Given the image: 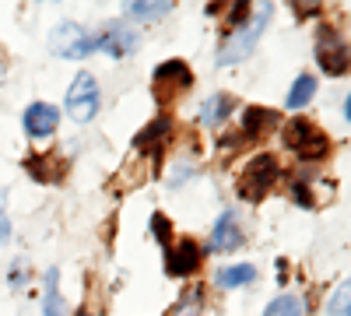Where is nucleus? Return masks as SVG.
Masks as SVG:
<instances>
[{"label": "nucleus", "instance_id": "nucleus-1", "mask_svg": "<svg viewBox=\"0 0 351 316\" xmlns=\"http://www.w3.org/2000/svg\"><path fill=\"white\" fill-rule=\"evenodd\" d=\"M271 14H274V8H271V4H263V8H256V11L250 14L246 25H239V28H232V32H225V39H221V46H218V67L243 64L246 56L253 53V46L260 42V32L267 28Z\"/></svg>", "mask_w": 351, "mask_h": 316}, {"label": "nucleus", "instance_id": "nucleus-2", "mask_svg": "<svg viewBox=\"0 0 351 316\" xmlns=\"http://www.w3.org/2000/svg\"><path fill=\"white\" fill-rule=\"evenodd\" d=\"M278 176H281V165H278V158H274L271 151L253 155V158L243 165L239 180H236V193H239V200L260 204V200L267 197V190L278 183Z\"/></svg>", "mask_w": 351, "mask_h": 316}, {"label": "nucleus", "instance_id": "nucleus-3", "mask_svg": "<svg viewBox=\"0 0 351 316\" xmlns=\"http://www.w3.org/2000/svg\"><path fill=\"white\" fill-rule=\"evenodd\" d=\"M281 141H285V148H288V151H295L302 162L327 158V151H330L327 134L319 130L316 123H309L306 117H291V120L281 127Z\"/></svg>", "mask_w": 351, "mask_h": 316}, {"label": "nucleus", "instance_id": "nucleus-4", "mask_svg": "<svg viewBox=\"0 0 351 316\" xmlns=\"http://www.w3.org/2000/svg\"><path fill=\"white\" fill-rule=\"evenodd\" d=\"M99 102H102V95H99V81L88 74V71H81L74 81H71V88H67V117L74 120V123H92L95 117H99Z\"/></svg>", "mask_w": 351, "mask_h": 316}, {"label": "nucleus", "instance_id": "nucleus-5", "mask_svg": "<svg viewBox=\"0 0 351 316\" xmlns=\"http://www.w3.org/2000/svg\"><path fill=\"white\" fill-rule=\"evenodd\" d=\"M316 64L319 71H324L327 77H341L351 71V46L344 42L341 32H334V28H319L316 36Z\"/></svg>", "mask_w": 351, "mask_h": 316}, {"label": "nucleus", "instance_id": "nucleus-6", "mask_svg": "<svg viewBox=\"0 0 351 316\" xmlns=\"http://www.w3.org/2000/svg\"><path fill=\"white\" fill-rule=\"evenodd\" d=\"M190 84H193V71H190L183 60H165V64H158L155 74H152V88H155V99H158L162 106H169L172 99H180Z\"/></svg>", "mask_w": 351, "mask_h": 316}, {"label": "nucleus", "instance_id": "nucleus-7", "mask_svg": "<svg viewBox=\"0 0 351 316\" xmlns=\"http://www.w3.org/2000/svg\"><path fill=\"white\" fill-rule=\"evenodd\" d=\"M49 49H53L56 56H64V60H84L88 53H95V42H92V32H84L81 25L64 21V25L53 28Z\"/></svg>", "mask_w": 351, "mask_h": 316}, {"label": "nucleus", "instance_id": "nucleus-8", "mask_svg": "<svg viewBox=\"0 0 351 316\" xmlns=\"http://www.w3.org/2000/svg\"><path fill=\"white\" fill-rule=\"evenodd\" d=\"M92 42H95V49L109 53L112 60H127L137 49V32H130L123 21H109L102 32H92Z\"/></svg>", "mask_w": 351, "mask_h": 316}, {"label": "nucleus", "instance_id": "nucleus-9", "mask_svg": "<svg viewBox=\"0 0 351 316\" xmlns=\"http://www.w3.org/2000/svg\"><path fill=\"white\" fill-rule=\"evenodd\" d=\"M204 264V250L193 239H180L165 250V274L169 278H193Z\"/></svg>", "mask_w": 351, "mask_h": 316}, {"label": "nucleus", "instance_id": "nucleus-10", "mask_svg": "<svg viewBox=\"0 0 351 316\" xmlns=\"http://www.w3.org/2000/svg\"><path fill=\"white\" fill-rule=\"evenodd\" d=\"M21 127L32 141H46V137L56 134V127H60V109L53 102H32L21 117Z\"/></svg>", "mask_w": 351, "mask_h": 316}, {"label": "nucleus", "instance_id": "nucleus-11", "mask_svg": "<svg viewBox=\"0 0 351 316\" xmlns=\"http://www.w3.org/2000/svg\"><path fill=\"white\" fill-rule=\"evenodd\" d=\"M169 137H172V120L169 117H155L148 127H141L137 137H134V151L141 158H158L169 145Z\"/></svg>", "mask_w": 351, "mask_h": 316}, {"label": "nucleus", "instance_id": "nucleus-12", "mask_svg": "<svg viewBox=\"0 0 351 316\" xmlns=\"http://www.w3.org/2000/svg\"><path fill=\"white\" fill-rule=\"evenodd\" d=\"M243 243V225H239V215L236 211H221L218 221L211 225V239H208V250L211 253H232L239 250Z\"/></svg>", "mask_w": 351, "mask_h": 316}, {"label": "nucleus", "instance_id": "nucleus-13", "mask_svg": "<svg viewBox=\"0 0 351 316\" xmlns=\"http://www.w3.org/2000/svg\"><path fill=\"white\" fill-rule=\"evenodd\" d=\"M334 186L324 183L316 176V172H299L295 180H291V200H295L299 208H316V204H327L324 197H330Z\"/></svg>", "mask_w": 351, "mask_h": 316}, {"label": "nucleus", "instance_id": "nucleus-14", "mask_svg": "<svg viewBox=\"0 0 351 316\" xmlns=\"http://www.w3.org/2000/svg\"><path fill=\"white\" fill-rule=\"evenodd\" d=\"M25 172H28V176H32L36 183H60L64 172H67V162L56 155V151L28 155V158H25Z\"/></svg>", "mask_w": 351, "mask_h": 316}, {"label": "nucleus", "instance_id": "nucleus-15", "mask_svg": "<svg viewBox=\"0 0 351 316\" xmlns=\"http://www.w3.org/2000/svg\"><path fill=\"white\" fill-rule=\"evenodd\" d=\"M274 123H278V112H274V109L246 106V112L239 117V137H243V141H260L267 130H274Z\"/></svg>", "mask_w": 351, "mask_h": 316}, {"label": "nucleus", "instance_id": "nucleus-16", "mask_svg": "<svg viewBox=\"0 0 351 316\" xmlns=\"http://www.w3.org/2000/svg\"><path fill=\"white\" fill-rule=\"evenodd\" d=\"M60 271L49 267L46 278H43V316H67V302L60 295Z\"/></svg>", "mask_w": 351, "mask_h": 316}, {"label": "nucleus", "instance_id": "nucleus-17", "mask_svg": "<svg viewBox=\"0 0 351 316\" xmlns=\"http://www.w3.org/2000/svg\"><path fill=\"white\" fill-rule=\"evenodd\" d=\"M232 109H236V102H232L228 95H211L208 102L200 106V127H221L228 117H232Z\"/></svg>", "mask_w": 351, "mask_h": 316}, {"label": "nucleus", "instance_id": "nucleus-18", "mask_svg": "<svg viewBox=\"0 0 351 316\" xmlns=\"http://www.w3.org/2000/svg\"><path fill=\"white\" fill-rule=\"evenodd\" d=\"M256 281V267L253 264H228L215 274V284L218 289H243V284H253Z\"/></svg>", "mask_w": 351, "mask_h": 316}, {"label": "nucleus", "instance_id": "nucleus-19", "mask_svg": "<svg viewBox=\"0 0 351 316\" xmlns=\"http://www.w3.org/2000/svg\"><path fill=\"white\" fill-rule=\"evenodd\" d=\"M313 95H316V77H313V74H299L295 81H291V92H288L285 106H288L291 112H299V109H306V106L313 102Z\"/></svg>", "mask_w": 351, "mask_h": 316}, {"label": "nucleus", "instance_id": "nucleus-20", "mask_svg": "<svg viewBox=\"0 0 351 316\" xmlns=\"http://www.w3.org/2000/svg\"><path fill=\"white\" fill-rule=\"evenodd\" d=\"M263 316H306V302H302V295H278L267 302Z\"/></svg>", "mask_w": 351, "mask_h": 316}, {"label": "nucleus", "instance_id": "nucleus-21", "mask_svg": "<svg viewBox=\"0 0 351 316\" xmlns=\"http://www.w3.org/2000/svg\"><path fill=\"white\" fill-rule=\"evenodd\" d=\"M172 4H152V0H137V4H127V18H137V21H155L162 14H169Z\"/></svg>", "mask_w": 351, "mask_h": 316}, {"label": "nucleus", "instance_id": "nucleus-22", "mask_svg": "<svg viewBox=\"0 0 351 316\" xmlns=\"http://www.w3.org/2000/svg\"><path fill=\"white\" fill-rule=\"evenodd\" d=\"M200 309H204V289H200V284H193V289L180 302H176V309L169 316H200Z\"/></svg>", "mask_w": 351, "mask_h": 316}, {"label": "nucleus", "instance_id": "nucleus-23", "mask_svg": "<svg viewBox=\"0 0 351 316\" xmlns=\"http://www.w3.org/2000/svg\"><path fill=\"white\" fill-rule=\"evenodd\" d=\"M327 313H330V316H351V278L337 284V292H334L330 302H327Z\"/></svg>", "mask_w": 351, "mask_h": 316}, {"label": "nucleus", "instance_id": "nucleus-24", "mask_svg": "<svg viewBox=\"0 0 351 316\" xmlns=\"http://www.w3.org/2000/svg\"><path fill=\"white\" fill-rule=\"evenodd\" d=\"M152 236L158 239V246H162V253L172 246V221L162 215V211H155L152 215Z\"/></svg>", "mask_w": 351, "mask_h": 316}, {"label": "nucleus", "instance_id": "nucleus-25", "mask_svg": "<svg viewBox=\"0 0 351 316\" xmlns=\"http://www.w3.org/2000/svg\"><path fill=\"white\" fill-rule=\"evenodd\" d=\"M8 281H11V289H25V281H28V267H25V264H18V267H11V274H8Z\"/></svg>", "mask_w": 351, "mask_h": 316}, {"label": "nucleus", "instance_id": "nucleus-26", "mask_svg": "<svg viewBox=\"0 0 351 316\" xmlns=\"http://www.w3.org/2000/svg\"><path fill=\"white\" fill-rule=\"evenodd\" d=\"M11 239V218L4 215V211H0V246H4Z\"/></svg>", "mask_w": 351, "mask_h": 316}, {"label": "nucleus", "instance_id": "nucleus-27", "mask_svg": "<svg viewBox=\"0 0 351 316\" xmlns=\"http://www.w3.org/2000/svg\"><path fill=\"white\" fill-rule=\"evenodd\" d=\"M344 117L351 120V92H348V99H344Z\"/></svg>", "mask_w": 351, "mask_h": 316}, {"label": "nucleus", "instance_id": "nucleus-28", "mask_svg": "<svg viewBox=\"0 0 351 316\" xmlns=\"http://www.w3.org/2000/svg\"><path fill=\"white\" fill-rule=\"evenodd\" d=\"M77 316H102V309H81Z\"/></svg>", "mask_w": 351, "mask_h": 316}]
</instances>
